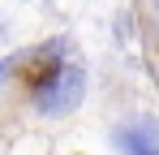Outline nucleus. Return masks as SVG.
<instances>
[{
    "label": "nucleus",
    "instance_id": "1",
    "mask_svg": "<svg viewBox=\"0 0 159 155\" xmlns=\"http://www.w3.org/2000/svg\"><path fill=\"white\" fill-rule=\"evenodd\" d=\"M120 142H125V147H138V155H155V151H151V142H146L142 134H120Z\"/></svg>",
    "mask_w": 159,
    "mask_h": 155
}]
</instances>
